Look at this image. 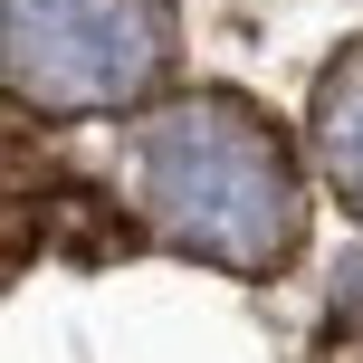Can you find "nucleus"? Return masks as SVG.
I'll return each mask as SVG.
<instances>
[{
  "label": "nucleus",
  "mask_w": 363,
  "mask_h": 363,
  "mask_svg": "<svg viewBox=\"0 0 363 363\" xmlns=\"http://www.w3.org/2000/svg\"><path fill=\"white\" fill-rule=\"evenodd\" d=\"M134 182H144V211L172 249L211 258V268L268 277L296 258L306 230V191L296 163L277 144V125L249 96H182L144 125L134 144Z\"/></svg>",
  "instance_id": "1"
},
{
  "label": "nucleus",
  "mask_w": 363,
  "mask_h": 363,
  "mask_svg": "<svg viewBox=\"0 0 363 363\" xmlns=\"http://www.w3.org/2000/svg\"><path fill=\"white\" fill-rule=\"evenodd\" d=\"M19 106L115 115L163 86L172 67V0H10L0 10Z\"/></svg>",
  "instance_id": "2"
},
{
  "label": "nucleus",
  "mask_w": 363,
  "mask_h": 363,
  "mask_svg": "<svg viewBox=\"0 0 363 363\" xmlns=\"http://www.w3.org/2000/svg\"><path fill=\"white\" fill-rule=\"evenodd\" d=\"M315 163L363 211V48H345L325 67V86H315Z\"/></svg>",
  "instance_id": "3"
}]
</instances>
